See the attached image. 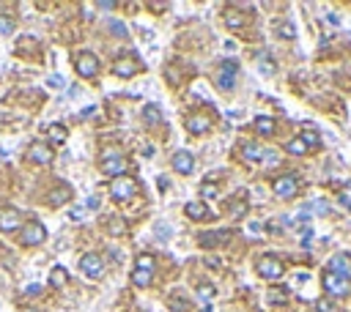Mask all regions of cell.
Listing matches in <instances>:
<instances>
[{
	"mask_svg": "<svg viewBox=\"0 0 351 312\" xmlns=\"http://www.w3.org/2000/svg\"><path fill=\"white\" fill-rule=\"evenodd\" d=\"M225 25H228L231 30H239V28L244 25V17H242L239 11H228V14H225Z\"/></svg>",
	"mask_w": 351,
	"mask_h": 312,
	"instance_id": "26",
	"label": "cell"
},
{
	"mask_svg": "<svg viewBox=\"0 0 351 312\" xmlns=\"http://www.w3.org/2000/svg\"><path fill=\"white\" fill-rule=\"evenodd\" d=\"M137 268H151L154 271V258H151V255H140V258H137Z\"/></svg>",
	"mask_w": 351,
	"mask_h": 312,
	"instance_id": "34",
	"label": "cell"
},
{
	"mask_svg": "<svg viewBox=\"0 0 351 312\" xmlns=\"http://www.w3.org/2000/svg\"><path fill=\"white\" fill-rule=\"evenodd\" d=\"M255 129H258V134L272 137L274 134V121L269 118V115H258V118H255Z\"/></svg>",
	"mask_w": 351,
	"mask_h": 312,
	"instance_id": "21",
	"label": "cell"
},
{
	"mask_svg": "<svg viewBox=\"0 0 351 312\" xmlns=\"http://www.w3.org/2000/svg\"><path fill=\"white\" fill-rule=\"evenodd\" d=\"M277 36L280 39H297V28L291 22H277Z\"/></svg>",
	"mask_w": 351,
	"mask_h": 312,
	"instance_id": "25",
	"label": "cell"
},
{
	"mask_svg": "<svg viewBox=\"0 0 351 312\" xmlns=\"http://www.w3.org/2000/svg\"><path fill=\"white\" fill-rule=\"evenodd\" d=\"M110 30H113L115 36H121V39H126V36H129L126 25H124V22H118V19H113V22H110Z\"/></svg>",
	"mask_w": 351,
	"mask_h": 312,
	"instance_id": "33",
	"label": "cell"
},
{
	"mask_svg": "<svg viewBox=\"0 0 351 312\" xmlns=\"http://www.w3.org/2000/svg\"><path fill=\"white\" fill-rule=\"evenodd\" d=\"M242 156H244V162H263V156H266V148L255 145V142H247V145L242 148Z\"/></svg>",
	"mask_w": 351,
	"mask_h": 312,
	"instance_id": "17",
	"label": "cell"
},
{
	"mask_svg": "<svg viewBox=\"0 0 351 312\" xmlns=\"http://www.w3.org/2000/svg\"><path fill=\"white\" fill-rule=\"evenodd\" d=\"M228 211H231L233 217H242V214L247 211V203H244V200H233V203H228Z\"/></svg>",
	"mask_w": 351,
	"mask_h": 312,
	"instance_id": "32",
	"label": "cell"
},
{
	"mask_svg": "<svg viewBox=\"0 0 351 312\" xmlns=\"http://www.w3.org/2000/svg\"><path fill=\"white\" fill-rule=\"evenodd\" d=\"M173 310H179V312H184V299H173Z\"/></svg>",
	"mask_w": 351,
	"mask_h": 312,
	"instance_id": "40",
	"label": "cell"
},
{
	"mask_svg": "<svg viewBox=\"0 0 351 312\" xmlns=\"http://www.w3.org/2000/svg\"><path fill=\"white\" fill-rule=\"evenodd\" d=\"M99 8H101V11H110V8H113V3H107V0H101V3H99Z\"/></svg>",
	"mask_w": 351,
	"mask_h": 312,
	"instance_id": "44",
	"label": "cell"
},
{
	"mask_svg": "<svg viewBox=\"0 0 351 312\" xmlns=\"http://www.w3.org/2000/svg\"><path fill=\"white\" fill-rule=\"evenodd\" d=\"M25 312H33V310H25Z\"/></svg>",
	"mask_w": 351,
	"mask_h": 312,
	"instance_id": "45",
	"label": "cell"
},
{
	"mask_svg": "<svg viewBox=\"0 0 351 312\" xmlns=\"http://www.w3.org/2000/svg\"><path fill=\"white\" fill-rule=\"evenodd\" d=\"M184 214L190 219H198V222H201V219H208V217H214V214L208 211V206L203 200H192V203H187L184 206Z\"/></svg>",
	"mask_w": 351,
	"mask_h": 312,
	"instance_id": "14",
	"label": "cell"
},
{
	"mask_svg": "<svg viewBox=\"0 0 351 312\" xmlns=\"http://www.w3.org/2000/svg\"><path fill=\"white\" fill-rule=\"evenodd\" d=\"M151 279H154V271L151 268H135V274H132V282H135L137 288H149Z\"/></svg>",
	"mask_w": 351,
	"mask_h": 312,
	"instance_id": "19",
	"label": "cell"
},
{
	"mask_svg": "<svg viewBox=\"0 0 351 312\" xmlns=\"http://www.w3.org/2000/svg\"><path fill=\"white\" fill-rule=\"evenodd\" d=\"M255 268H258V274H261L263 279H280V277H283V271H286V268H283V263H280L274 255H263V258L258 260Z\"/></svg>",
	"mask_w": 351,
	"mask_h": 312,
	"instance_id": "4",
	"label": "cell"
},
{
	"mask_svg": "<svg viewBox=\"0 0 351 312\" xmlns=\"http://www.w3.org/2000/svg\"><path fill=\"white\" fill-rule=\"evenodd\" d=\"M302 140H304V145H307V148L318 145V134H315V132H304V134H302Z\"/></svg>",
	"mask_w": 351,
	"mask_h": 312,
	"instance_id": "35",
	"label": "cell"
},
{
	"mask_svg": "<svg viewBox=\"0 0 351 312\" xmlns=\"http://www.w3.org/2000/svg\"><path fill=\"white\" fill-rule=\"evenodd\" d=\"M39 290H42V285H28V288H25V293H39Z\"/></svg>",
	"mask_w": 351,
	"mask_h": 312,
	"instance_id": "43",
	"label": "cell"
},
{
	"mask_svg": "<svg viewBox=\"0 0 351 312\" xmlns=\"http://www.w3.org/2000/svg\"><path fill=\"white\" fill-rule=\"evenodd\" d=\"M137 71H140V66L132 58H118L113 63V74H118V77H132V74H137Z\"/></svg>",
	"mask_w": 351,
	"mask_h": 312,
	"instance_id": "16",
	"label": "cell"
},
{
	"mask_svg": "<svg viewBox=\"0 0 351 312\" xmlns=\"http://www.w3.org/2000/svg\"><path fill=\"white\" fill-rule=\"evenodd\" d=\"M77 74L80 77H96L99 74V60H96V55L91 52H83L77 58Z\"/></svg>",
	"mask_w": 351,
	"mask_h": 312,
	"instance_id": "11",
	"label": "cell"
},
{
	"mask_svg": "<svg viewBox=\"0 0 351 312\" xmlns=\"http://www.w3.org/2000/svg\"><path fill=\"white\" fill-rule=\"evenodd\" d=\"M135 192H137V183L132 181V178H126V176L113 178V183H110V194H113V200H118V203L132 200Z\"/></svg>",
	"mask_w": 351,
	"mask_h": 312,
	"instance_id": "1",
	"label": "cell"
},
{
	"mask_svg": "<svg viewBox=\"0 0 351 312\" xmlns=\"http://www.w3.org/2000/svg\"><path fill=\"white\" fill-rule=\"evenodd\" d=\"M28 159L36 162V165H50L52 162V148L47 145V142H33L28 151Z\"/></svg>",
	"mask_w": 351,
	"mask_h": 312,
	"instance_id": "10",
	"label": "cell"
},
{
	"mask_svg": "<svg viewBox=\"0 0 351 312\" xmlns=\"http://www.w3.org/2000/svg\"><path fill=\"white\" fill-rule=\"evenodd\" d=\"M110 230H113V233H121V230H124V222H113V224H110Z\"/></svg>",
	"mask_w": 351,
	"mask_h": 312,
	"instance_id": "42",
	"label": "cell"
},
{
	"mask_svg": "<svg viewBox=\"0 0 351 312\" xmlns=\"http://www.w3.org/2000/svg\"><path fill=\"white\" fill-rule=\"evenodd\" d=\"M269 301H272V304H286V301H288V290L272 288V290H269Z\"/></svg>",
	"mask_w": 351,
	"mask_h": 312,
	"instance_id": "28",
	"label": "cell"
},
{
	"mask_svg": "<svg viewBox=\"0 0 351 312\" xmlns=\"http://www.w3.org/2000/svg\"><path fill=\"white\" fill-rule=\"evenodd\" d=\"M327 271H332V274H338V277H343V279H349V282H351V255H346V252L335 255V258L329 260Z\"/></svg>",
	"mask_w": 351,
	"mask_h": 312,
	"instance_id": "8",
	"label": "cell"
},
{
	"mask_svg": "<svg viewBox=\"0 0 351 312\" xmlns=\"http://www.w3.org/2000/svg\"><path fill=\"white\" fill-rule=\"evenodd\" d=\"M47 85H50V88H63V85H66V80H63L60 74H52V77L47 80Z\"/></svg>",
	"mask_w": 351,
	"mask_h": 312,
	"instance_id": "36",
	"label": "cell"
},
{
	"mask_svg": "<svg viewBox=\"0 0 351 312\" xmlns=\"http://www.w3.org/2000/svg\"><path fill=\"white\" fill-rule=\"evenodd\" d=\"M187 129H190L192 134H206V132L211 129V118H208V115H190V118H187Z\"/></svg>",
	"mask_w": 351,
	"mask_h": 312,
	"instance_id": "15",
	"label": "cell"
},
{
	"mask_svg": "<svg viewBox=\"0 0 351 312\" xmlns=\"http://www.w3.org/2000/svg\"><path fill=\"white\" fill-rule=\"evenodd\" d=\"M19 233H22V244L25 247H36V244H42L44 241V236H47V230H44V224L42 222H36V219H33V222H28V224H22V230H19Z\"/></svg>",
	"mask_w": 351,
	"mask_h": 312,
	"instance_id": "5",
	"label": "cell"
},
{
	"mask_svg": "<svg viewBox=\"0 0 351 312\" xmlns=\"http://www.w3.org/2000/svg\"><path fill=\"white\" fill-rule=\"evenodd\" d=\"M261 71H263V74H274V66L272 63H263V60H261Z\"/></svg>",
	"mask_w": 351,
	"mask_h": 312,
	"instance_id": "39",
	"label": "cell"
},
{
	"mask_svg": "<svg viewBox=\"0 0 351 312\" xmlns=\"http://www.w3.org/2000/svg\"><path fill=\"white\" fill-rule=\"evenodd\" d=\"M66 279H69L66 268H63V266H55L52 274H50V282H52V288H60V285H66Z\"/></svg>",
	"mask_w": 351,
	"mask_h": 312,
	"instance_id": "23",
	"label": "cell"
},
{
	"mask_svg": "<svg viewBox=\"0 0 351 312\" xmlns=\"http://www.w3.org/2000/svg\"><path fill=\"white\" fill-rule=\"evenodd\" d=\"M80 268H83V274H85L88 279H99L101 274H104V263H101V258H99V255H94V252L83 255V260H80Z\"/></svg>",
	"mask_w": 351,
	"mask_h": 312,
	"instance_id": "6",
	"label": "cell"
},
{
	"mask_svg": "<svg viewBox=\"0 0 351 312\" xmlns=\"http://www.w3.org/2000/svg\"><path fill=\"white\" fill-rule=\"evenodd\" d=\"M173 167L181 173V176H190L192 170H195V159H192L190 151H179L176 156H173Z\"/></svg>",
	"mask_w": 351,
	"mask_h": 312,
	"instance_id": "13",
	"label": "cell"
},
{
	"mask_svg": "<svg viewBox=\"0 0 351 312\" xmlns=\"http://www.w3.org/2000/svg\"><path fill=\"white\" fill-rule=\"evenodd\" d=\"M47 137H50L52 142H66V129H63L60 124H52V126L47 129Z\"/></svg>",
	"mask_w": 351,
	"mask_h": 312,
	"instance_id": "24",
	"label": "cell"
},
{
	"mask_svg": "<svg viewBox=\"0 0 351 312\" xmlns=\"http://www.w3.org/2000/svg\"><path fill=\"white\" fill-rule=\"evenodd\" d=\"M236 74H239V63H236V60H225V63H220V69H217V88H220V90H233V85H236Z\"/></svg>",
	"mask_w": 351,
	"mask_h": 312,
	"instance_id": "2",
	"label": "cell"
},
{
	"mask_svg": "<svg viewBox=\"0 0 351 312\" xmlns=\"http://www.w3.org/2000/svg\"><path fill=\"white\" fill-rule=\"evenodd\" d=\"M228 230H220V233H201V247H217V244L228 241Z\"/></svg>",
	"mask_w": 351,
	"mask_h": 312,
	"instance_id": "18",
	"label": "cell"
},
{
	"mask_svg": "<svg viewBox=\"0 0 351 312\" xmlns=\"http://www.w3.org/2000/svg\"><path fill=\"white\" fill-rule=\"evenodd\" d=\"M198 299L208 304V301L214 299V285H201V288H198Z\"/></svg>",
	"mask_w": 351,
	"mask_h": 312,
	"instance_id": "30",
	"label": "cell"
},
{
	"mask_svg": "<svg viewBox=\"0 0 351 312\" xmlns=\"http://www.w3.org/2000/svg\"><path fill=\"white\" fill-rule=\"evenodd\" d=\"M85 208H99V197H91V200L85 203Z\"/></svg>",
	"mask_w": 351,
	"mask_h": 312,
	"instance_id": "41",
	"label": "cell"
},
{
	"mask_svg": "<svg viewBox=\"0 0 351 312\" xmlns=\"http://www.w3.org/2000/svg\"><path fill=\"white\" fill-rule=\"evenodd\" d=\"M154 233H156V238H159V241H167V238H170V224L156 222L154 224Z\"/></svg>",
	"mask_w": 351,
	"mask_h": 312,
	"instance_id": "31",
	"label": "cell"
},
{
	"mask_svg": "<svg viewBox=\"0 0 351 312\" xmlns=\"http://www.w3.org/2000/svg\"><path fill=\"white\" fill-rule=\"evenodd\" d=\"M201 192H203V197H206V200H211V197H217V194H220V189H217L214 181H206L201 186Z\"/></svg>",
	"mask_w": 351,
	"mask_h": 312,
	"instance_id": "29",
	"label": "cell"
},
{
	"mask_svg": "<svg viewBox=\"0 0 351 312\" xmlns=\"http://www.w3.org/2000/svg\"><path fill=\"white\" fill-rule=\"evenodd\" d=\"M19 227H22V214L14 211V208H6V211H0V230L11 233V230H19Z\"/></svg>",
	"mask_w": 351,
	"mask_h": 312,
	"instance_id": "12",
	"label": "cell"
},
{
	"mask_svg": "<svg viewBox=\"0 0 351 312\" xmlns=\"http://www.w3.org/2000/svg\"><path fill=\"white\" fill-rule=\"evenodd\" d=\"M69 219H72V222H83V219H85V208H72V211H69Z\"/></svg>",
	"mask_w": 351,
	"mask_h": 312,
	"instance_id": "37",
	"label": "cell"
},
{
	"mask_svg": "<svg viewBox=\"0 0 351 312\" xmlns=\"http://www.w3.org/2000/svg\"><path fill=\"white\" fill-rule=\"evenodd\" d=\"M340 203H343L346 208H351V186H346L343 192H340Z\"/></svg>",
	"mask_w": 351,
	"mask_h": 312,
	"instance_id": "38",
	"label": "cell"
},
{
	"mask_svg": "<svg viewBox=\"0 0 351 312\" xmlns=\"http://www.w3.org/2000/svg\"><path fill=\"white\" fill-rule=\"evenodd\" d=\"M143 118H146V124H162V110L156 104H146L143 107Z\"/></svg>",
	"mask_w": 351,
	"mask_h": 312,
	"instance_id": "22",
	"label": "cell"
},
{
	"mask_svg": "<svg viewBox=\"0 0 351 312\" xmlns=\"http://www.w3.org/2000/svg\"><path fill=\"white\" fill-rule=\"evenodd\" d=\"M324 290H327L329 296H335V299H343V296H349L351 282L338 277V274H332V271H327V274H324Z\"/></svg>",
	"mask_w": 351,
	"mask_h": 312,
	"instance_id": "3",
	"label": "cell"
},
{
	"mask_svg": "<svg viewBox=\"0 0 351 312\" xmlns=\"http://www.w3.org/2000/svg\"><path fill=\"white\" fill-rule=\"evenodd\" d=\"M124 170H126V159L121 153H104V156H101V173L118 178Z\"/></svg>",
	"mask_w": 351,
	"mask_h": 312,
	"instance_id": "7",
	"label": "cell"
},
{
	"mask_svg": "<svg viewBox=\"0 0 351 312\" xmlns=\"http://www.w3.org/2000/svg\"><path fill=\"white\" fill-rule=\"evenodd\" d=\"M288 151H291L294 156H304V153H307L310 148L304 145V140H302V137H297V140H291V142H288Z\"/></svg>",
	"mask_w": 351,
	"mask_h": 312,
	"instance_id": "27",
	"label": "cell"
},
{
	"mask_svg": "<svg viewBox=\"0 0 351 312\" xmlns=\"http://www.w3.org/2000/svg\"><path fill=\"white\" fill-rule=\"evenodd\" d=\"M69 197H72V189H69V186H58V189H55V192L47 197V203H50V206H63Z\"/></svg>",
	"mask_w": 351,
	"mask_h": 312,
	"instance_id": "20",
	"label": "cell"
},
{
	"mask_svg": "<svg viewBox=\"0 0 351 312\" xmlns=\"http://www.w3.org/2000/svg\"><path fill=\"white\" fill-rule=\"evenodd\" d=\"M297 189H299L297 176H283V178H277V181H274V194H277V197H283V200L294 197V194H297Z\"/></svg>",
	"mask_w": 351,
	"mask_h": 312,
	"instance_id": "9",
	"label": "cell"
}]
</instances>
